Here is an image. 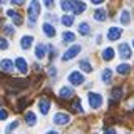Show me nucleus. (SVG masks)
I'll return each mask as SVG.
<instances>
[{
	"mask_svg": "<svg viewBox=\"0 0 134 134\" xmlns=\"http://www.w3.org/2000/svg\"><path fill=\"white\" fill-rule=\"evenodd\" d=\"M42 30H44V34L47 37H54V35H55V29H54V25L49 24V22H45L44 25H42Z\"/></svg>",
	"mask_w": 134,
	"mask_h": 134,
	"instance_id": "obj_9",
	"label": "nucleus"
},
{
	"mask_svg": "<svg viewBox=\"0 0 134 134\" xmlns=\"http://www.w3.org/2000/svg\"><path fill=\"white\" fill-rule=\"evenodd\" d=\"M132 45H134V40H132Z\"/></svg>",
	"mask_w": 134,
	"mask_h": 134,
	"instance_id": "obj_39",
	"label": "nucleus"
},
{
	"mask_svg": "<svg viewBox=\"0 0 134 134\" xmlns=\"http://www.w3.org/2000/svg\"><path fill=\"white\" fill-rule=\"evenodd\" d=\"M81 69L84 70V72H91V70H92V65L89 64V60H87V59L81 60Z\"/></svg>",
	"mask_w": 134,
	"mask_h": 134,
	"instance_id": "obj_26",
	"label": "nucleus"
},
{
	"mask_svg": "<svg viewBox=\"0 0 134 134\" xmlns=\"http://www.w3.org/2000/svg\"><path fill=\"white\" fill-rule=\"evenodd\" d=\"M59 96H60L62 99H70L74 96V91L70 89V87H62V89L59 91Z\"/></svg>",
	"mask_w": 134,
	"mask_h": 134,
	"instance_id": "obj_14",
	"label": "nucleus"
},
{
	"mask_svg": "<svg viewBox=\"0 0 134 134\" xmlns=\"http://www.w3.org/2000/svg\"><path fill=\"white\" fill-rule=\"evenodd\" d=\"M84 10H86L84 2H72V14H82Z\"/></svg>",
	"mask_w": 134,
	"mask_h": 134,
	"instance_id": "obj_13",
	"label": "nucleus"
},
{
	"mask_svg": "<svg viewBox=\"0 0 134 134\" xmlns=\"http://www.w3.org/2000/svg\"><path fill=\"white\" fill-rule=\"evenodd\" d=\"M69 121H70V116H69V114H64V112H57V114L54 116V124L65 126Z\"/></svg>",
	"mask_w": 134,
	"mask_h": 134,
	"instance_id": "obj_5",
	"label": "nucleus"
},
{
	"mask_svg": "<svg viewBox=\"0 0 134 134\" xmlns=\"http://www.w3.org/2000/svg\"><path fill=\"white\" fill-rule=\"evenodd\" d=\"M62 24L65 25V27H70V25L74 24V15H70V14H67L62 17Z\"/></svg>",
	"mask_w": 134,
	"mask_h": 134,
	"instance_id": "obj_24",
	"label": "nucleus"
},
{
	"mask_svg": "<svg viewBox=\"0 0 134 134\" xmlns=\"http://www.w3.org/2000/svg\"><path fill=\"white\" fill-rule=\"evenodd\" d=\"M7 116H8L7 111H0V119H7Z\"/></svg>",
	"mask_w": 134,
	"mask_h": 134,
	"instance_id": "obj_34",
	"label": "nucleus"
},
{
	"mask_svg": "<svg viewBox=\"0 0 134 134\" xmlns=\"http://www.w3.org/2000/svg\"><path fill=\"white\" fill-rule=\"evenodd\" d=\"M104 0H92V5H100Z\"/></svg>",
	"mask_w": 134,
	"mask_h": 134,
	"instance_id": "obj_35",
	"label": "nucleus"
},
{
	"mask_svg": "<svg viewBox=\"0 0 134 134\" xmlns=\"http://www.w3.org/2000/svg\"><path fill=\"white\" fill-rule=\"evenodd\" d=\"M7 49H8V42L3 37H0V50H7Z\"/></svg>",
	"mask_w": 134,
	"mask_h": 134,
	"instance_id": "obj_31",
	"label": "nucleus"
},
{
	"mask_svg": "<svg viewBox=\"0 0 134 134\" xmlns=\"http://www.w3.org/2000/svg\"><path fill=\"white\" fill-rule=\"evenodd\" d=\"M45 134H59V132H57V131H47Z\"/></svg>",
	"mask_w": 134,
	"mask_h": 134,
	"instance_id": "obj_38",
	"label": "nucleus"
},
{
	"mask_svg": "<svg viewBox=\"0 0 134 134\" xmlns=\"http://www.w3.org/2000/svg\"><path fill=\"white\" fill-rule=\"evenodd\" d=\"M60 7H62V10H65V12H72V2H62Z\"/></svg>",
	"mask_w": 134,
	"mask_h": 134,
	"instance_id": "obj_29",
	"label": "nucleus"
},
{
	"mask_svg": "<svg viewBox=\"0 0 134 134\" xmlns=\"http://www.w3.org/2000/svg\"><path fill=\"white\" fill-rule=\"evenodd\" d=\"M55 74H57L55 67H50V69H49V75H50V77H55Z\"/></svg>",
	"mask_w": 134,
	"mask_h": 134,
	"instance_id": "obj_33",
	"label": "nucleus"
},
{
	"mask_svg": "<svg viewBox=\"0 0 134 134\" xmlns=\"http://www.w3.org/2000/svg\"><path fill=\"white\" fill-rule=\"evenodd\" d=\"M15 65H17V69H19L22 74L27 72V62H25L24 57H17V59H15Z\"/></svg>",
	"mask_w": 134,
	"mask_h": 134,
	"instance_id": "obj_8",
	"label": "nucleus"
},
{
	"mask_svg": "<svg viewBox=\"0 0 134 134\" xmlns=\"http://www.w3.org/2000/svg\"><path fill=\"white\" fill-rule=\"evenodd\" d=\"M25 121H27L29 126H34V124H35V121H37V117H35L34 112H27V114H25Z\"/></svg>",
	"mask_w": 134,
	"mask_h": 134,
	"instance_id": "obj_25",
	"label": "nucleus"
},
{
	"mask_svg": "<svg viewBox=\"0 0 134 134\" xmlns=\"http://www.w3.org/2000/svg\"><path fill=\"white\" fill-rule=\"evenodd\" d=\"M79 34H81V35H89V34H91V25L87 22L79 24Z\"/></svg>",
	"mask_w": 134,
	"mask_h": 134,
	"instance_id": "obj_19",
	"label": "nucleus"
},
{
	"mask_svg": "<svg viewBox=\"0 0 134 134\" xmlns=\"http://www.w3.org/2000/svg\"><path fill=\"white\" fill-rule=\"evenodd\" d=\"M0 69L5 70V72H12V70H14V62L8 60V59H3V60L0 62Z\"/></svg>",
	"mask_w": 134,
	"mask_h": 134,
	"instance_id": "obj_12",
	"label": "nucleus"
},
{
	"mask_svg": "<svg viewBox=\"0 0 134 134\" xmlns=\"http://www.w3.org/2000/svg\"><path fill=\"white\" fill-rule=\"evenodd\" d=\"M121 34H122V29H119V27H111L107 30V39L109 40H117V39H121Z\"/></svg>",
	"mask_w": 134,
	"mask_h": 134,
	"instance_id": "obj_6",
	"label": "nucleus"
},
{
	"mask_svg": "<svg viewBox=\"0 0 134 134\" xmlns=\"http://www.w3.org/2000/svg\"><path fill=\"white\" fill-rule=\"evenodd\" d=\"M15 127H19V122H17V121H14V122H10V124H8V127L5 129V132H7V134H10V132L14 131Z\"/></svg>",
	"mask_w": 134,
	"mask_h": 134,
	"instance_id": "obj_30",
	"label": "nucleus"
},
{
	"mask_svg": "<svg viewBox=\"0 0 134 134\" xmlns=\"http://www.w3.org/2000/svg\"><path fill=\"white\" fill-rule=\"evenodd\" d=\"M104 134H116V131H114V129H106V132H104Z\"/></svg>",
	"mask_w": 134,
	"mask_h": 134,
	"instance_id": "obj_36",
	"label": "nucleus"
},
{
	"mask_svg": "<svg viewBox=\"0 0 134 134\" xmlns=\"http://www.w3.org/2000/svg\"><path fill=\"white\" fill-rule=\"evenodd\" d=\"M7 15H8V17H12V20H14V24H15V25H20V24H22V17H20L19 12L8 10V12H7Z\"/></svg>",
	"mask_w": 134,
	"mask_h": 134,
	"instance_id": "obj_18",
	"label": "nucleus"
},
{
	"mask_svg": "<svg viewBox=\"0 0 134 134\" xmlns=\"http://www.w3.org/2000/svg\"><path fill=\"white\" fill-rule=\"evenodd\" d=\"M119 20H121V24H122V25H127L129 22H131V15H129V10H122V12H121Z\"/></svg>",
	"mask_w": 134,
	"mask_h": 134,
	"instance_id": "obj_21",
	"label": "nucleus"
},
{
	"mask_svg": "<svg viewBox=\"0 0 134 134\" xmlns=\"http://www.w3.org/2000/svg\"><path fill=\"white\" fill-rule=\"evenodd\" d=\"M32 42H34L32 35H25V37H22V40H20V47H22L24 50H27V49H30Z\"/></svg>",
	"mask_w": 134,
	"mask_h": 134,
	"instance_id": "obj_10",
	"label": "nucleus"
},
{
	"mask_svg": "<svg viewBox=\"0 0 134 134\" xmlns=\"http://www.w3.org/2000/svg\"><path fill=\"white\" fill-rule=\"evenodd\" d=\"M89 104L92 109H99L102 106V96L97 94V92H91L89 94Z\"/></svg>",
	"mask_w": 134,
	"mask_h": 134,
	"instance_id": "obj_2",
	"label": "nucleus"
},
{
	"mask_svg": "<svg viewBox=\"0 0 134 134\" xmlns=\"http://www.w3.org/2000/svg\"><path fill=\"white\" fill-rule=\"evenodd\" d=\"M3 30H5L7 35H12V34H14V27H12V25H5V27H3Z\"/></svg>",
	"mask_w": 134,
	"mask_h": 134,
	"instance_id": "obj_32",
	"label": "nucleus"
},
{
	"mask_svg": "<svg viewBox=\"0 0 134 134\" xmlns=\"http://www.w3.org/2000/svg\"><path fill=\"white\" fill-rule=\"evenodd\" d=\"M62 40H64V42H74L75 35L72 32H64V34H62Z\"/></svg>",
	"mask_w": 134,
	"mask_h": 134,
	"instance_id": "obj_27",
	"label": "nucleus"
},
{
	"mask_svg": "<svg viewBox=\"0 0 134 134\" xmlns=\"http://www.w3.org/2000/svg\"><path fill=\"white\" fill-rule=\"evenodd\" d=\"M52 5H54V3L50 2V0H47V2H45V7H52Z\"/></svg>",
	"mask_w": 134,
	"mask_h": 134,
	"instance_id": "obj_37",
	"label": "nucleus"
},
{
	"mask_svg": "<svg viewBox=\"0 0 134 134\" xmlns=\"http://www.w3.org/2000/svg\"><path fill=\"white\" fill-rule=\"evenodd\" d=\"M45 54H47V45H45V44H39L37 49H35V57L37 59H44Z\"/></svg>",
	"mask_w": 134,
	"mask_h": 134,
	"instance_id": "obj_11",
	"label": "nucleus"
},
{
	"mask_svg": "<svg viewBox=\"0 0 134 134\" xmlns=\"http://www.w3.org/2000/svg\"><path fill=\"white\" fill-rule=\"evenodd\" d=\"M27 14H29V24L34 25L37 20V17L40 15V3L39 2H30V5L27 8Z\"/></svg>",
	"mask_w": 134,
	"mask_h": 134,
	"instance_id": "obj_1",
	"label": "nucleus"
},
{
	"mask_svg": "<svg viewBox=\"0 0 134 134\" xmlns=\"http://www.w3.org/2000/svg\"><path fill=\"white\" fill-rule=\"evenodd\" d=\"M100 77H102V82L109 84V82H111V79H112V70H111V69H104Z\"/></svg>",
	"mask_w": 134,
	"mask_h": 134,
	"instance_id": "obj_23",
	"label": "nucleus"
},
{
	"mask_svg": "<svg viewBox=\"0 0 134 134\" xmlns=\"http://www.w3.org/2000/svg\"><path fill=\"white\" fill-rule=\"evenodd\" d=\"M72 109L75 112H81L82 111V104H81V99H75L74 100V104H72Z\"/></svg>",
	"mask_w": 134,
	"mask_h": 134,
	"instance_id": "obj_28",
	"label": "nucleus"
},
{
	"mask_svg": "<svg viewBox=\"0 0 134 134\" xmlns=\"http://www.w3.org/2000/svg\"><path fill=\"white\" fill-rule=\"evenodd\" d=\"M69 82L72 84V86H81L84 82V75L79 72V70H74V72L69 74Z\"/></svg>",
	"mask_w": 134,
	"mask_h": 134,
	"instance_id": "obj_3",
	"label": "nucleus"
},
{
	"mask_svg": "<svg viewBox=\"0 0 134 134\" xmlns=\"http://www.w3.org/2000/svg\"><path fill=\"white\" fill-rule=\"evenodd\" d=\"M129 72H131V65H129V64H119V65H117V74L126 75Z\"/></svg>",
	"mask_w": 134,
	"mask_h": 134,
	"instance_id": "obj_22",
	"label": "nucleus"
},
{
	"mask_svg": "<svg viewBox=\"0 0 134 134\" xmlns=\"http://www.w3.org/2000/svg\"><path fill=\"white\" fill-rule=\"evenodd\" d=\"M39 109H40L42 114H47L49 109H50V102H49L47 99H40L39 100Z\"/></svg>",
	"mask_w": 134,
	"mask_h": 134,
	"instance_id": "obj_16",
	"label": "nucleus"
},
{
	"mask_svg": "<svg viewBox=\"0 0 134 134\" xmlns=\"http://www.w3.org/2000/svg\"><path fill=\"white\" fill-rule=\"evenodd\" d=\"M79 52H81V45H72L70 49L65 50V54L62 55V60H70V59H74Z\"/></svg>",
	"mask_w": 134,
	"mask_h": 134,
	"instance_id": "obj_4",
	"label": "nucleus"
},
{
	"mask_svg": "<svg viewBox=\"0 0 134 134\" xmlns=\"http://www.w3.org/2000/svg\"><path fill=\"white\" fill-rule=\"evenodd\" d=\"M94 19L99 20V22H104V20H107V12L102 10V8H99V10L94 12Z\"/></svg>",
	"mask_w": 134,
	"mask_h": 134,
	"instance_id": "obj_17",
	"label": "nucleus"
},
{
	"mask_svg": "<svg viewBox=\"0 0 134 134\" xmlns=\"http://www.w3.org/2000/svg\"><path fill=\"white\" fill-rule=\"evenodd\" d=\"M121 96H122V89H121V87H116V89H112V92H111V104H114L116 100H119Z\"/></svg>",
	"mask_w": 134,
	"mask_h": 134,
	"instance_id": "obj_15",
	"label": "nucleus"
},
{
	"mask_svg": "<svg viewBox=\"0 0 134 134\" xmlns=\"http://www.w3.org/2000/svg\"><path fill=\"white\" fill-rule=\"evenodd\" d=\"M119 54L122 59H131L132 57V52H131V47L127 44H121L119 45Z\"/></svg>",
	"mask_w": 134,
	"mask_h": 134,
	"instance_id": "obj_7",
	"label": "nucleus"
},
{
	"mask_svg": "<svg viewBox=\"0 0 134 134\" xmlns=\"http://www.w3.org/2000/svg\"><path fill=\"white\" fill-rule=\"evenodd\" d=\"M102 59L104 60H112V59H114V49H111V47L104 49L102 50Z\"/></svg>",
	"mask_w": 134,
	"mask_h": 134,
	"instance_id": "obj_20",
	"label": "nucleus"
}]
</instances>
